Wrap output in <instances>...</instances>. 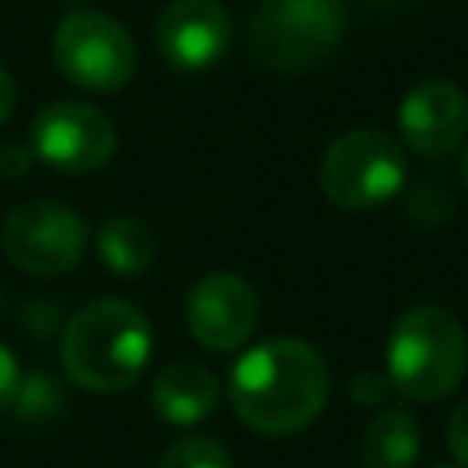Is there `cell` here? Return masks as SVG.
<instances>
[{"label": "cell", "instance_id": "10", "mask_svg": "<svg viewBox=\"0 0 468 468\" xmlns=\"http://www.w3.org/2000/svg\"><path fill=\"white\" fill-rule=\"evenodd\" d=\"M168 66L197 73L223 58L230 44V15L219 0H172L154 29Z\"/></svg>", "mask_w": 468, "mask_h": 468}, {"label": "cell", "instance_id": "3", "mask_svg": "<svg viewBox=\"0 0 468 468\" xmlns=\"http://www.w3.org/2000/svg\"><path fill=\"white\" fill-rule=\"evenodd\" d=\"M388 380L413 402L446 399L468 369V336L457 314L439 303H417L399 314L384 351Z\"/></svg>", "mask_w": 468, "mask_h": 468}, {"label": "cell", "instance_id": "5", "mask_svg": "<svg viewBox=\"0 0 468 468\" xmlns=\"http://www.w3.org/2000/svg\"><path fill=\"white\" fill-rule=\"evenodd\" d=\"M318 183L322 194L347 212L380 208L406 183V154L380 128H351L329 143Z\"/></svg>", "mask_w": 468, "mask_h": 468}, {"label": "cell", "instance_id": "23", "mask_svg": "<svg viewBox=\"0 0 468 468\" xmlns=\"http://www.w3.org/2000/svg\"><path fill=\"white\" fill-rule=\"evenodd\" d=\"M15 99H18V91H15V77L0 66V124H7V117L15 113Z\"/></svg>", "mask_w": 468, "mask_h": 468}, {"label": "cell", "instance_id": "21", "mask_svg": "<svg viewBox=\"0 0 468 468\" xmlns=\"http://www.w3.org/2000/svg\"><path fill=\"white\" fill-rule=\"evenodd\" d=\"M446 442L453 450V461L468 468V399L450 413V420H446Z\"/></svg>", "mask_w": 468, "mask_h": 468}, {"label": "cell", "instance_id": "20", "mask_svg": "<svg viewBox=\"0 0 468 468\" xmlns=\"http://www.w3.org/2000/svg\"><path fill=\"white\" fill-rule=\"evenodd\" d=\"M33 150L22 146V143H0V179H22L29 168H33Z\"/></svg>", "mask_w": 468, "mask_h": 468}, {"label": "cell", "instance_id": "25", "mask_svg": "<svg viewBox=\"0 0 468 468\" xmlns=\"http://www.w3.org/2000/svg\"><path fill=\"white\" fill-rule=\"evenodd\" d=\"M4 314H7V296H4V289H0V322H4Z\"/></svg>", "mask_w": 468, "mask_h": 468}, {"label": "cell", "instance_id": "13", "mask_svg": "<svg viewBox=\"0 0 468 468\" xmlns=\"http://www.w3.org/2000/svg\"><path fill=\"white\" fill-rule=\"evenodd\" d=\"M420 453V424L410 410H380L362 435V468H413Z\"/></svg>", "mask_w": 468, "mask_h": 468}, {"label": "cell", "instance_id": "22", "mask_svg": "<svg viewBox=\"0 0 468 468\" xmlns=\"http://www.w3.org/2000/svg\"><path fill=\"white\" fill-rule=\"evenodd\" d=\"M18 380H22V369H18V358L11 347L0 344V413L11 410V399L18 391Z\"/></svg>", "mask_w": 468, "mask_h": 468}, {"label": "cell", "instance_id": "1", "mask_svg": "<svg viewBox=\"0 0 468 468\" xmlns=\"http://www.w3.org/2000/svg\"><path fill=\"white\" fill-rule=\"evenodd\" d=\"M227 399L238 420L252 431L296 435L325 410L329 366L307 340L274 336L234 362Z\"/></svg>", "mask_w": 468, "mask_h": 468}, {"label": "cell", "instance_id": "15", "mask_svg": "<svg viewBox=\"0 0 468 468\" xmlns=\"http://www.w3.org/2000/svg\"><path fill=\"white\" fill-rule=\"evenodd\" d=\"M62 402H66L62 384H58L51 373L37 369V373H29V377L18 380V391H15V399H11V413H15L22 424L40 428V424H51V420L62 413Z\"/></svg>", "mask_w": 468, "mask_h": 468}, {"label": "cell", "instance_id": "19", "mask_svg": "<svg viewBox=\"0 0 468 468\" xmlns=\"http://www.w3.org/2000/svg\"><path fill=\"white\" fill-rule=\"evenodd\" d=\"M347 391H351V399H355L358 406H380V402L388 399V391H391V380H388V373L362 369V373L351 377Z\"/></svg>", "mask_w": 468, "mask_h": 468}, {"label": "cell", "instance_id": "24", "mask_svg": "<svg viewBox=\"0 0 468 468\" xmlns=\"http://www.w3.org/2000/svg\"><path fill=\"white\" fill-rule=\"evenodd\" d=\"M461 176H464V186H468V146H464V157H461Z\"/></svg>", "mask_w": 468, "mask_h": 468}, {"label": "cell", "instance_id": "14", "mask_svg": "<svg viewBox=\"0 0 468 468\" xmlns=\"http://www.w3.org/2000/svg\"><path fill=\"white\" fill-rule=\"evenodd\" d=\"M95 249L99 260L121 278H139L157 260V238L135 216H110L95 238Z\"/></svg>", "mask_w": 468, "mask_h": 468}, {"label": "cell", "instance_id": "9", "mask_svg": "<svg viewBox=\"0 0 468 468\" xmlns=\"http://www.w3.org/2000/svg\"><path fill=\"white\" fill-rule=\"evenodd\" d=\"M260 325V296L256 289L230 271L205 274L186 296V329L208 351L241 347Z\"/></svg>", "mask_w": 468, "mask_h": 468}, {"label": "cell", "instance_id": "4", "mask_svg": "<svg viewBox=\"0 0 468 468\" xmlns=\"http://www.w3.org/2000/svg\"><path fill=\"white\" fill-rule=\"evenodd\" d=\"M344 37L340 0H260L249 18V48L260 66L303 73L322 66Z\"/></svg>", "mask_w": 468, "mask_h": 468}, {"label": "cell", "instance_id": "17", "mask_svg": "<svg viewBox=\"0 0 468 468\" xmlns=\"http://www.w3.org/2000/svg\"><path fill=\"white\" fill-rule=\"evenodd\" d=\"M406 216L420 227H446L457 216V201L450 197V190L442 183L424 179L406 194Z\"/></svg>", "mask_w": 468, "mask_h": 468}, {"label": "cell", "instance_id": "8", "mask_svg": "<svg viewBox=\"0 0 468 468\" xmlns=\"http://www.w3.org/2000/svg\"><path fill=\"white\" fill-rule=\"evenodd\" d=\"M29 150L58 176H88L113 157L117 128L99 106L62 99V102H48L33 117Z\"/></svg>", "mask_w": 468, "mask_h": 468}, {"label": "cell", "instance_id": "18", "mask_svg": "<svg viewBox=\"0 0 468 468\" xmlns=\"http://www.w3.org/2000/svg\"><path fill=\"white\" fill-rule=\"evenodd\" d=\"M58 322H62V311H58L55 300H33V303L22 307V329H26L33 340H48V336H55Z\"/></svg>", "mask_w": 468, "mask_h": 468}, {"label": "cell", "instance_id": "6", "mask_svg": "<svg viewBox=\"0 0 468 468\" xmlns=\"http://www.w3.org/2000/svg\"><path fill=\"white\" fill-rule=\"evenodd\" d=\"M58 73L84 91H121L135 73L132 33L91 7H73L51 40Z\"/></svg>", "mask_w": 468, "mask_h": 468}, {"label": "cell", "instance_id": "7", "mask_svg": "<svg viewBox=\"0 0 468 468\" xmlns=\"http://www.w3.org/2000/svg\"><path fill=\"white\" fill-rule=\"evenodd\" d=\"M0 245L18 271L51 278L73 271L84 260L88 223L62 201H26L15 212H7Z\"/></svg>", "mask_w": 468, "mask_h": 468}, {"label": "cell", "instance_id": "2", "mask_svg": "<svg viewBox=\"0 0 468 468\" xmlns=\"http://www.w3.org/2000/svg\"><path fill=\"white\" fill-rule=\"evenodd\" d=\"M150 322L128 300H95L80 307L58 340L62 373L84 391H124L150 362Z\"/></svg>", "mask_w": 468, "mask_h": 468}, {"label": "cell", "instance_id": "12", "mask_svg": "<svg viewBox=\"0 0 468 468\" xmlns=\"http://www.w3.org/2000/svg\"><path fill=\"white\" fill-rule=\"evenodd\" d=\"M150 406L172 428L201 424L219 406V380L201 362H172L154 377Z\"/></svg>", "mask_w": 468, "mask_h": 468}, {"label": "cell", "instance_id": "27", "mask_svg": "<svg viewBox=\"0 0 468 468\" xmlns=\"http://www.w3.org/2000/svg\"><path fill=\"white\" fill-rule=\"evenodd\" d=\"M439 468H453V464H439Z\"/></svg>", "mask_w": 468, "mask_h": 468}, {"label": "cell", "instance_id": "11", "mask_svg": "<svg viewBox=\"0 0 468 468\" xmlns=\"http://www.w3.org/2000/svg\"><path fill=\"white\" fill-rule=\"evenodd\" d=\"M406 146L424 157H450L468 139V99L453 80H420L399 106Z\"/></svg>", "mask_w": 468, "mask_h": 468}, {"label": "cell", "instance_id": "26", "mask_svg": "<svg viewBox=\"0 0 468 468\" xmlns=\"http://www.w3.org/2000/svg\"><path fill=\"white\" fill-rule=\"evenodd\" d=\"M66 4H69V7H84L88 0H66Z\"/></svg>", "mask_w": 468, "mask_h": 468}, {"label": "cell", "instance_id": "16", "mask_svg": "<svg viewBox=\"0 0 468 468\" xmlns=\"http://www.w3.org/2000/svg\"><path fill=\"white\" fill-rule=\"evenodd\" d=\"M157 468H234V461H230V453H227V446L219 439H212V435H186V439L172 442L161 453Z\"/></svg>", "mask_w": 468, "mask_h": 468}]
</instances>
